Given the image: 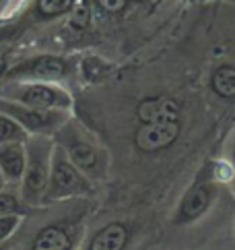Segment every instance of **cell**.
I'll use <instances>...</instances> for the list:
<instances>
[{"label": "cell", "instance_id": "3", "mask_svg": "<svg viewBox=\"0 0 235 250\" xmlns=\"http://www.w3.org/2000/svg\"><path fill=\"white\" fill-rule=\"evenodd\" d=\"M91 190H93L91 180L70 162L68 155L64 153V149L58 143H54L46 201H60V199H68V196H80V194H89Z\"/></svg>", "mask_w": 235, "mask_h": 250}, {"label": "cell", "instance_id": "16", "mask_svg": "<svg viewBox=\"0 0 235 250\" xmlns=\"http://www.w3.org/2000/svg\"><path fill=\"white\" fill-rule=\"evenodd\" d=\"M0 215H23L21 199L13 192H0Z\"/></svg>", "mask_w": 235, "mask_h": 250}, {"label": "cell", "instance_id": "19", "mask_svg": "<svg viewBox=\"0 0 235 250\" xmlns=\"http://www.w3.org/2000/svg\"><path fill=\"white\" fill-rule=\"evenodd\" d=\"M8 68H11V66H8V56H6V52L0 50V81L4 79V75H6Z\"/></svg>", "mask_w": 235, "mask_h": 250}, {"label": "cell", "instance_id": "20", "mask_svg": "<svg viewBox=\"0 0 235 250\" xmlns=\"http://www.w3.org/2000/svg\"><path fill=\"white\" fill-rule=\"evenodd\" d=\"M231 167H233V178H235V139H233V147H231Z\"/></svg>", "mask_w": 235, "mask_h": 250}, {"label": "cell", "instance_id": "9", "mask_svg": "<svg viewBox=\"0 0 235 250\" xmlns=\"http://www.w3.org/2000/svg\"><path fill=\"white\" fill-rule=\"evenodd\" d=\"M138 120L142 124H163V122H179L182 108L176 100L165 95L144 97L137 108Z\"/></svg>", "mask_w": 235, "mask_h": 250}, {"label": "cell", "instance_id": "4", "mask_svg": "<svg viewBox=\"0 0 235 250\" xmlns=\"http://www.w3.org/2000/svg\"><path fill=\"white\" fill-rule=\"evenodd\" d=\"M56 135H58V145L64 149L68 159L87 178H103L107 166L105 155L83 130L66 122Z\"/></svg>", "mask_w": 235, "mask_h": 250}, {"label": "cell", "instance_id": "17", "mask_svg": "<svg viewBox=\"0 0 235 250\" xmlns=\"http://www.w3.org/2000/svg\"><path fill=\"white\" fill-rule=\"evenodd\" d=\"M21 215H0V242H6L19 228Z\"/></svg>", "mask_w": 235, "mask_h": 250}, {"label": "cell", "instance_id": "6", "mask_svg": "<svg viewBox=\"0 0 235 250\" xmlns=\"http://www.w3.org/2000/svg\"><path fill=\"white\" fill-rule=\"evenodd\" d=\"M70 73V62L62 56L39 54L21 60L6 70L2 81H39V83H58Z\"/></svg>", "mask_w": 235, "mask_h": 250}, {"label": "cell", "instance_id": "18", "mask_svg": "<svg viewBox=\"0 0 235 250\" xmlns=\"http://www.w3.org/2000/svg\"><path fill=\"white\" fill-rule=\"evenodd\" d=\"M97 2L107 13H120L126 6V0H97Z\"/></svg>", "mask_w": 235, "mask_h": 250}, {"label": "cell", "instance_id": "23", "mask_svg": "<svg viewBox=\"0 0 235 250\" xmlns=\"http://www.w3.org/2000/svg\"><path fill=\"white\" fill-rule=\"evenodd\" d=\"M2 2H4V0H0V6H2Z\"/></svg>", "mask_w": 235, "mask_h": 250}, {"label": "cell", "instance_id": "14", "mask_svg": "<svg viewBox=\"0 0 235 250\" xmlns=\"http://www.w3.org/2000/svg\"><path fill=\"white\" fill-rule=\"evenodd\" d=\"M77 0H35V8L33 13L39 19H56V17H62L70 13L75 8Z\"/></svg>", "mask_w": 235, "mask_h": 250}, {"label": "cell", "instance_id": "5", "mask_svg": "<svg viewBox=\"0 0 235 250\" xmlns=\"http://www.w3.org/2000/svg\"><path fill=\"white\" fill-rule=\"evenodd\" d=\"M0 112L11 116L29 137L33 135L52 137L68 122L66 110H39V108H31V105L11 102V100H2V97H0Z\"/></svg>", "mask_w": 235, "mask_h": 250}, {"label": "cell", "instance_id": "8", "mask_svg": "<svg viewBox=\"0 0 235 250\" xmlns=\"http://www.w3.org/2000/svg\"><path fill=\"white\" fill-rule=\"evenodd\" d=\"M179 137V122H163V124H142L134 135V143L144 153H157L169 145H174Z\"/></svg>", "mask_w": 235, "mask_h": 250}, {"label": "cell", "instance_id": "13", "mask_svg": "<svg viewBox=\"0 0 235 250\" xmlns=\"http://www.w3.org/2000/svg\"><path fill=\"white\" fill-rule=\"evenodd\" d=\"M211 87L223 100H233L235 97V66L221 64L211 77Z\"/></svg>", "mask_w": 235, "mask_h": 250}, {"label": "cell", "instance_id": "1", "mask_svg": "<svg viewBox=\"0 0 235 250\" xmlns=\"http://www.w3.org/2000/svg\"><path fill=\"white\" fill-rule=\"evenodd\" d=\"M27 164L21 178V199L29 205H39L46 201L50 182V159L54 143L48 137L33 135L25 141Z\"/></svg>", "mask_w": 235, "mask_h": 250}, {"label": "cell", "instance_id": "15", "mask_svg": "<svg viewBox=\"0 0 235 250\" xmlns=\"http://www.w3.org/2000/svg\"><path fill=\"white\" fill-rule=\"evenodd\" d=\"M29 139V135L17 124L11 116H6L4 112H0V145L6 143H25Z\"/></svg>", "mask_w": 235, "mask_h": 250}, {"label": "cell", "instance_id": "11", "mask_svg": "<svg viewBox=\"0 0 235 250\" xmlns=\"http://www.w3.org/2000/svg\"><path fill=\"white\" fill-rule=\"evenodd\" d=\"M128 238H130L128 228L120 221H114L97 231L91 238V242H89L87 250H124V246L128 244Z\"/></svg>", "mask_w": 235, "mask_h": 250}, {"label": "cell", "instance_id": "21", "mask_svg": "<svg viewBox=\"0 0 235 250\" xmlns=\"http://www.w3.org/2000/svg\"><path fill=\"white\" fill-rule=\"evenodd\" d=\"M4 184H6V180H4V176H2V174H0V192H2V190H4Z\"/></svg>", "mask_w": 235, "mask_h": 250}, {"label": "cell", "instance_id": "2", "mask_svg": "<svg viewBox=\"0 0 235 250\" xmlns=\"http://www.w3.org/2000/svg\"><path fill=\"white\" fill-rule=\"evenodd\" d=\"M0 97L39 110H70L72 97L56 83L39 81H8L0 83Z\"/></svg>", "mask_w": 235, "mask_h": 250}, {"label": "cell", "instance_id": "7", "mask_svg": "<svg viewBox=\"0 0 235 250\" xmlns=\"http://www.w3.org/2000/svg\"><path fill=\"white\" fill-rule=\"evenodd\" d=\"M213 167V166H211ZM215 174L211 169H206V174L200 176L198 180L190 186L188 192L182 196L177 207V223H192L196 219H200L206 211L211 209V205L215 201V184H213Z\"/></svg>", "mask_w": 235, "mask_h": 250}, {"label": "cell", "instance_id": "10", "mask_svg": "<svg viewBox=\"0 0 235 250\" xmlns=\"http://www.w3.org/2000/svg\"><path fill=\"white\" fill-rule=\"evenodd\" d=\"M27 164V149L25 143H6L0 145V174L6 182L21 184V178Z\"/></svg>", "mask_w": 235, "mask_h": 250}, {"label": "cell", "instance_id": "12", "mask_svg": "<svg viewBox=\"0 0 235 250\" xmlns=\"http://www.w3.org/2000/svg\"><path fill=\"white\" fill-rule=\"evenodd\" d=\"M70 248V234L60 226L43 228L33 238L31 250H68Z\"/></svg>", "mask_w": 235, "mask_h": 250}, {"label": "cell", "instance_id": "22", "mask_svg": "<svg viewBox=\"0 0 235 250\" xmlns=\"http://www.w3.org/2000/svg\"><path fill=\"white\" fill-rule=\"evenodd\" d=\"M0 250H11V246H8L6 242H0Z\"/></svg>", "mask_w": 235, "mask_h": 250}]
</instances>
